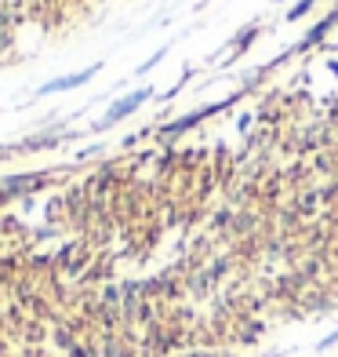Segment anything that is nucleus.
<instances>
[{
	"instance_id": "obj_1",
	"label": "nucleus",
	"mask_w": 338,
	"mask_h": 357,
	"mask_svg": "<svg viewBox=\"0 0 338 357\" xmlns=\"http://www.w3.org/2000/svg\"><path fill=\"white\" fill-rule=\"evenodd\" d=\"M95 73V66L91 70H84V73H73V77H62V80H51V84H44V91H66V88H77V84H84V80Z\"/></svg>"
},
{
	"instance_id": "obj_2",
	"label": "nucleus",
	"mask_w": 338,
	"mask_h": 357,
	"mask_svg": "<svg viewBox=\"0 0 338 357\" xmlns=\"http://www.w3.org/2000/svg\"><path fill=\"white\" fill-rule=\"evenodd\" d=\"M142 99H146V91H138V95H131V99H124L120 106H113V109H109V117H106V124H113V121H120L124 113H131V109H135V106H138Z\"/></svg>"
}]
</instances>
